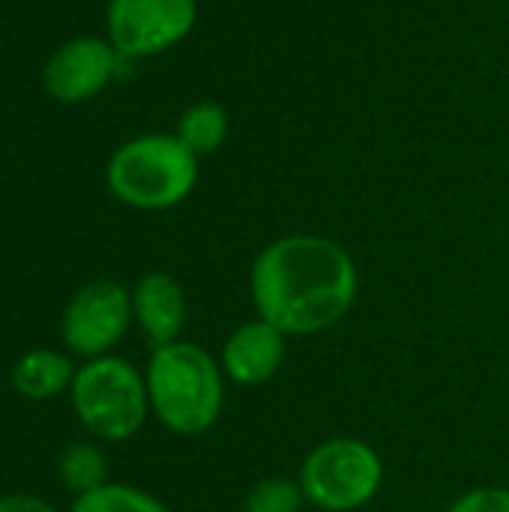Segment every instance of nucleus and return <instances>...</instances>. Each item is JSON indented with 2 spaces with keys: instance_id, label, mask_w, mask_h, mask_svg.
<instances>
[{
  "instance_id": "obj_3",
  "label": "nucleus",
  "mask_w": 509,
  "mask_h": 512,
  "mask_svg": "<svg viewBox=\"0 0 509 512\" xmlns=\"http://www.w3.org/2000/svg\"><path fill=\"white\" fill-rule=\"evenodd\" d=\"M198 174V156L174 132H147L123 141L111 153L105 186L120 204L159 213L183 204L195 192Z\"/></svg>"
},
{
  "instance_id": "obj_7",
  "label": "nucleus",
  "mask_w": 509,
  "mask_h": 512,
  "mask_svg": "<svg viewBox=\"0 0 509 512\" xmlns=\"http://www.w3.org/2000/svg\"><path fill=\"white\" fill-rule=\"evenodd\" d=\"M132 321V291L114 279H93L66 303L60 336L72 354L96 360L114 351V345L129 333Z\"/></svg>"
},
{
  "instance_id": "obj_11",
  "label": "nucleus",
  "mask_w": 509,
  "mask_h": 512,
  "mask_svg": "<svg viewBox=\"0 0 509 512\" xmlns=\"http://www.w3.org/2000/svg\"><path fill=\"white\" fill-rule=\"evenodd\" d=\"M75 366L66 354L51 351V348H36L18 357L12 366V387L33 402H48L57 399L63 390L72 387L75 381Z\"/></svg>"
},
{
  "instance_id": "obj_15",
  "label": "nucleus",
  "mask_w": 509,
  "mask_h": 512,
  "mask_svg": "<svg viewBox=\"0 0 509 512\" xmlns=\"http://www.w3.org/2000/svg\"><path fill=\"white\" fill-rule=\"evenodd\" d=\"M306 495L300 480L291 477H264L249 486L243 498V512H303Z\"/></svg>"
},
{
  "instance_id": "obj_8",
  "label": "nucleus",
  "mask_w": 509,
  "mask_h": 512,
  "mask_svg": "<svg viewBox=\"0 0 509 512\" xmlns=\"http://www.w3.org/2000/svg\"><path fill=\"white\" fill-rule=\"evenodd\" d=\"M123 60L105 36H75L45 60L42 87L60 105H81L117 78Z\"/></svg>"
},
{
  "instance_id": "obj_16",
  "label": "nucleus",
  "mask_w": 509,
  "mask_h": 512,
  "mask_svg": "<svg viewBox=\"0 0 509 512\" xmlns=\"http://www.w3.org/2000/svg\"><path fill=\"white\" fill-rule=\"evenodd\" d=\"M444 512H509V489H504V486L468 489Z\"/></svg>"
},
{
  "instance_id": "obj_2",
  "label": "nucleus",
  "mask_w": 509,
  "mask_h": 512,
  "mask_svg": "<svg viewBox=\"0 0 509 512\" xmlns=\"http://www.w3.org/2000/svg\"><path fill=\"white\" fill-rule=\"evenodd\" d=\"M144 381L150 414L168 432L195 438L219 423L225 408V372L207 348L186 339L153 348Z\"/></svg>"
},
{
  "instance_id": "obj_4",
  "label": "nucleus",
  "mask_w": 509,
  "mask_h": 512,
  "mask_svg": "<svg viewBox=\"0 0 509 512\" xmlns=\"http://www.w3.org/2000/svg\"><path fill=\"white\" fill-rule=\"evenodd\" d=\"M69 399L87 435L108 444H123L135 438L150 414L144 372L114 354L78 366Z\"/></svg>"
},
{
  "instance_id": "obj_10",
  "label": "nucleus",
  "mask_w": 509,
  "mask_h": 512,
  "mask_svg": "<svg viewBox=\"0 0 509 512\" xmlns=\"http://www.w3.org/2000/svg\"><path fill=\"white\" fill-rule=\"evenodd\" d=\"M132 315L150 348L177 342L189 315L183 285L162 270L144 273L132 288Z\"/></svg>"
},
{
  "instance_id": "obj_1",
  "label": "nucleus",
  "mask_w": 509,
  "mask_h": 512,
  "mask_svg": "<svg viewBox=\"0 0 509 512\" xmlns=\"http://www.w3.org/2000/svg\"><path fill=\"white\" fill-rule=\"evenodd\" d=\"M360 270L354 255L321 234H285L270 240L249 267L255 315L288 339L333 330L354 309Z\"/></svg>"
},
{
  "instance_id": "obj_14",
  "label": "nucleus",
  "mask_w": 509,
  "mask_h": 512,
  "mask_svg": "<svg viewBox=\"0 0 509 512\" xmlns=\"http://www.w3.org/2000/svg\"><path fill=\"white\" fill-rule=\"evenodd\" d=\"M57 471H60L63 486L75 498L108 483V459H105V453L96 444H87V441L69 444L63 450L60 462H57Z\"/></svg>"
},
{
  "instance_id": "obj_5",
  "label": "nucleus",
  "mask_w": 509,
  "mask_h": 512,
  "mask_svg": "<svg viewBox=\"0 0 509 512\" xmlns=\"http://www.w3.org/2000/svg\"><path fill=\"white\" fill-rule=\"evenodd\" d=\"M381 453L351 435L315 444L300 465V489L306 504L321 512H357L369 507L384 489Z\"/></svg>"
},
{
  "instance_id": "obj_6",
  "label": "nucleus",
  "mask_w": 509,
  "mask_h": 512,
  "mask_svg": "<svg viewBox=\"0 0 509 512\" xmlns=\"http://www.w3.org/2000/svg\"><path fill=\"white\" fill-rule=\"evenodd\" d=\"M198 24V0H108L105 39L126 60L180 45Z\"/></svg>"
},
{
  "instance_id": "obj_17",
  "label": "nucleus",
  "mask_w": 509,
  "mask_h": 512,
  "mask_svg": "<svg viewBox=\"0 0 509 512\" xmlns=\"http://www.w3.org/2000/svg\"><path fill=\"white\" fill-rule=\"evenodd\" d=\"M0 512H60L42 498L33 495H3L0 498Z\"/></svg>"
},
{
  "instance_id": "obj_9",
  "label": "nucleus",
  "mask_w": 509,
  "mask_h": 512,
  "mask_svg": "<svg viewBox=\"0 0 509 512\" xmlns=\"http://www.w3.org/2000/svg\"><path fill=\"white\" fill-rule=\"evenodd\" d=\"M288 357V336L264 318L243 321L222 345V372L237 387H261L273 381Z\"/></svg>"
},
{
  "instance_id": "obj_12",
  "label": "nucleus",
  "mask_w": 509,
  "mask_h": 512,
  "mask_svg": "<svg viewBox=\"0 0 509 512\" xmlns=\"http://www.w3.org/2000/svg\"><path fill=\"white\" fill-rule=\"evenodd\" d=\"M228 132H231L228 111H225V105H219L213 99L192 102L177 117V129H174V135L183 141V147L192 150L198 159L216 153L228 141Z\"/></svg>"
},
{
  "instance_id": "obj_13",
  "label": "nucleus",
  "mask_w": 509,
  "mask_h": 512,
  "mask_svg": "<svg viewBox=\"0 0 509 512\" xmlns=\"http://www.w3.org/2000/svg\"><path fill=\"white\" fill-rule=\"evenodd\" d=\"M69 512H171V507L138 486L108 480L105 486L78 495Z\"/></svg>"
}]
</instances>
